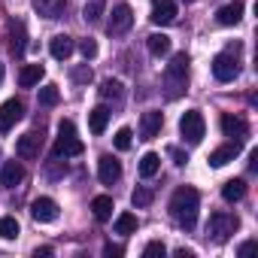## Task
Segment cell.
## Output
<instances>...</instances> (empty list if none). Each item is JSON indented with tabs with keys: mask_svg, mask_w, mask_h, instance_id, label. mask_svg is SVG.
I'll list each match as a JSON object with an SVG mask.
<instances>
[{
	"mask_svg": "<svg viewBox=\"0 0 258 258\" xmlns=\"http://www.w3.org/2000/svg\"><path fill=\"white\" fill-rule=\"evenodd\" d=\"M109 109L106 106H94L91 112H88V127H91V134H103L106 131V124H109Z\"/></svg>",
	"mask_w": 258,
	"mask_h": 258,
	"instance_id": "cell-18",
	"label": "cell"
},
{
	"mask_svg": "<svg viewBox=\"0 0 258 258\" xmlns=\"http://www.w3.org/2000/svg\"><path fill=\"white\" fill-rule=\"evenodd\" d=\"M161 124H164L161 112H155V109L143 112V118H140V140H155L161 134Z\"/></svg>",
	"mask_w": 258,
	"mask_h": 258,
	"instance_id": "cell-9",
	"label": "cell"
},
{
	"mask_svg": "<svg viewBox=\"0 0 258 258\" xmlns=\"http://www.w3.org/2000/svg\"><path fill=\"white\" fill-rule=\"evenodd\" d=\"M213 76L219 79V82H234L237 76H240V64H237V58L234 55H216L213 58Z\"/></svg>",
	"mask_w": 258,
	"mask_h": 258,
	"instance_id": "cell-6",
	"label": "cell"
},
{
	"mask_svg": "<svg viewBox=\"0 0 258 258\" xmlns=\"http://www.w3.org/2000/svg\"><path fill=\"white\" fill-rule=\"evenodd\" d=\"M155 25H173L176 22V4L173 0H152V16Z\"/></svg>",
	"mask_w": 258,
	"mask_h": 258,
	"instance_id": "cell-11",
	"label": "cell"
},
{
	"mask_svg": "<svg viewBox=\"0 0 258 258\" xmlns=\"http://www.w3.org/2000/svg\"><path fill=\"white\" fill-rule=\"evenodd\" d=\"M73 79L76 82H91V70L88 67H79V70H73Z\"/></svg>",
	"mask_w": 258,
	"mask_h": 258,
	"instance_id": "cell-36",
	"label": "cell"
},
{
	"mask_svg": "<svg viewBox=\"0 0 258 258\" xmlns=\"http://www.w3.org/2000/svg\"><path fill=\"white\" fill-rule=\"evenodd\" d=\"M0 237H4V240H16V237H19V222H16V216H4V219H0Z\"/></svg>",
	"mask_w": 258,
	"mask_h": 258,
	"instance_id": "cell-29",
	"label": "cell"
},
{
	"mask_svg": "<svg viewBox=\"0 0 258 258\" xmlns=\"http://www.w3.org/2000/svg\"><path fill=\"white\" fill-rule=\"evenodd\" d=\"M176 258H195V252L191 249H176Z\"/></svg>",
	"mask_w": 258,
	"mask_h": 258,
	"instance_id": "cell-41",
	"label": "cell"
},
{
	"mask_svg": "<svg viewBox=\"0 0 258 258\" xmlns=\"http://www.w3.org/2000/svg\"><path fill=\"white\" fill-rule=\"evenodd\" d=\"M34 255H37V258H49V255H52V246H40Z\"/></svg>",
	"mask_w": 258,
	"mask_h": 258,
	"instance_id": "cell-40",
	"label": "cell"
},
{
	"mask_svg": "<svg viewBox=\"0 0 258 258\" xmlns=\"http://www.w3.org/2000/svg\"><path fill=\"white\" fill-rule=\"evenodd\" d=\"M222 131H225V137H231L234 143H240L249 134V127H246V121L240 115H222Z\"/></svg>",
	"mask_w": 258,
	"mask_h": 258,
	"instance_id": "cell-14",
	"label": "cell"
},
{
	"mask_svg": "<svg viewBox=\"0 0 258 258\" xmlns=\"http://www.w3.org/2000/svg\"><path fill=\"white\" fill-rule=\"evenodd\" d=\"M185 4H195V0H185Z\"/></svg>",
	"mask_w": 258,
	"mask_h": 258,
	"instance_id": "cell-43",
	"label": "cell"
},
{
	"mask_svg": "<svg viewBox=\"0 0 258 258\" xmlns=\"http://www.w3.org/2000/svg\"><path fill=\"white\" fill-rule=\"evenodd\" d=\"M85 152V146H82V140L76 137V127H73V121L70 118H64L61 124H58V143H55V155L58 158H76V155H82Z\"/></svg>",
	"mask_w": 258,
	"mask_h": 258,
	"instance_id": "cell-3",
	"label": "cell"
},
{
	"mask_svg": "<svg viewBox=\"0 0 258 258\" xmlns=\"http://www.w3.org/2000/svg\"><path fill=\"white\" fill-rule=\"evenodd\" d=\"M103 255H109V258H112V255H121V246H112V243H106V246H103Z\"/></svg>",
	"mask_w": 258,
	"mask_h": 258,
	"instance_id": "cell-38",
	"label": "cell"
},
{
	"mask_svg": "<svg viewBox=\"0 0 258 258\" xmlns=\"http://www.w3.org/2000/svg\"><path fill=\"white\" fill-rule=\"evenodd\" d=\"M255 249V240H246V243H240V249H237V255H249Z\"/></svg>",
	"mask_w": 258,
	"mask_h": 258,
	"instance_id": "cell-37",
	"label": "cell"
},
{
	"mask_svg": "<svg viewBox=\"0 0 258 258\" xmlns=\"http://www.w3.org/2000/svg\"><path fill=\"white\" fill-rule=\"evenodd\" d=\"M240 152V143H231V146H219L216 152H210V164L213 167H225L228 161H234V155Z\"/></svg>",
	"mask_w": 258,
	"mask_h": 258,
	"instance_id": "cell-21",
	"label": "cell"
},
{
	"mask_svg": "<svg viewBox=\"0 0 258 258\" xmlns=\"http://www.w3.org/2000/svg\"><path fill=\"white\" fill-rule=\"evenodd\" d=\"M31 216H34L37 222H55V219H58V204H55L52 198H37V201L31 204Z\"/></svg>",
	"mask_w": 258,
	"mask_h": 258,
	"instance_id": "cell-13",
	"label": "cell"
},
{
	"mask_svg": "<svg viewBox=\"0 0 258 258\" xmlns=\"http://www.w3.org/2000/svg\"><path fill=\"white\" fill-rule=\"evenodd\" d=\"M0 82H4V64H0Z\"/></svg>",
	"mask_w": 258,
	"mask_h": 258,
	"instance_id": "cell-42",
	"label": "cell"
},
{
	"mask_svg": "<svg viewBox=\"0 0 258 258\" xmlns=\"http://www.w3.org/2000/svg\"><path fill=\"white\" fill-rule=\"evenodd\" d=\"M13 52H16V55L25 52V25H22V22L13 25Z\"/></svg>",
	"mask_w": 258,
	"mask_h": 258,
	"instance_id": "cell-31",
	"label": "cell"
},
{
	"mask_svg": "<svg viewBox=\"0 0 258 258\" xmlns=\"http://www.w3.org/2000/svg\"><path fill=\"white\" fill-rule=\"evenodd\" d=\"M58 100H61L58 85H43V88H40V103H43V106H55Z\"/></svg>",
	"mask_w": 258,
	"mask_h": 258,
	"instance_id": "cell-30",
	"label": "cell"
},
{
	"mask_svg": "<svg viewBox=\"0 0 258 258\" xmlns=\"http://www.w3.org/2000/svg\"><path fill=\"white\" fill-rule=\"evenodd\" d=\"M79 52H82V55H85V61H88V58H94V55H97V43L88 37V40H82V43H79Z\"/></svg>",
	"mask_w": 258,
	"mask_h": 258,
	"instance_id": "cell-35",
	"label": "cell"
},
{
	"mask_svg": "<svg viewBox=\"0 0 258 258\" xmlns=\"http://www.w3.org/2000/svg\"><path fill=\"white\" fill-rule=\"evenodd\" d=\"M22 179H25V167H22L19 161H7L4 170H0V182H4L7 188H16Z\"/></svg>",
	"mask_w": 258,
	"mask_h": 258,
	"instance_id": "cell-16",
	"label": "cell"
},
{
	"mask_svg": "<svg viewBox=\"0 0 258 258\" xmlns=\"http://www.w3.org/2000/svg\"><path fill=\"white\" fill-rule=\"evenodd\" d=\"M243 195H246V182H243V179H228V182L222 185V198H225L228 204L240 201Z\"/></svg>",
	"mask_w": 258,
	"mask_h": 258,
	"instance_id": "cell-23",
	"label": "cell"
},
{
	"mask_svg": "<svg viewBox=\"0 0 258 258\" xmlns=\"http://www.w3.org/2000/svg\"><path fill=\"white\" fill-rule=\"evenodd\" d=\"M216 19H219V25H225V28H231V25H237L240 19H243V4H228V7H222L219 13H216Z\"/></svg>",
	"mask_w": 258,
	"mask_h": 258,
	"instance_id": "cell-19",
	"label": "cell"
},
{
	"mask_svg": "<svg viewBox=\"0 0 258 258\" xmlns=\"http://www.w3.org/2000/svg\"><path fill=\"white\" fill-rule=\"evenodd\" d=\"M170 158H173L176 164H185V161H188V158H185V155H182L179 149H170Z\"/></svg>",
	"mask_w": 258,
	"mask_h": 258,
	"instance_id": "cell-39",
	"label": "cell"
},
{
	"mask_svg": "<svg viewBox=\"0 0 258 258\" xmlns=\"http://www.w3.org/2000/svg\"><path fill=\"white\" fill-rule=\"evenodd\" d=\"M64 0H34V10L40 13V16H46V19H58L61 13H64Z\"/></svg>",
	"mask_w": 258,
	"mask_h": 258,
	"instance_id": "cell-22",
	"label": "cell"
},
{
	"mask_svg": "<svg viewBox=\"0 0 258 258\" xmlns=\"http://www.w3.org/2000/svg\"><path fill=\"white\" fill-rule=\"evenodd\" d=\"M97 176H100L103 185H112V182H118V176H121V164H118L112 155H103V158L97 161Z\"/></svg>",
	"mask_w": 258,
	"mask_h": 258,
	"instance_id": "cell-12",
	"label": "cell"
},
{
	"mask_svg": "<svg viewBox=\"0 0 258 258\" xmlns=\"http://www.w3.org/2000/svg\"><path fill=\"white\" fill-rule=\"evenodd\" d=\"M112 198L109 195H97L94 201H91V213H94V219L97 222H106V219H112Z\"/></svg>",
	"mask_w": 258,
	"mask_h": 258,
	"instance_id": "cell-20",
	"label": "cell"
},
{
	"mask_svg": "<svg viewBox=\"0 0 258 258\" xmlns=\"http://www.w3.org/2000/svg\"><path fill=\"white\" fill-rule=\"evenodd\" d=\"M40 149H43V134H37V131H28V134L19 137V143H16L19 158H40Z\"/></svg>",
	"mask_w": 258,
	"mask_h": 258,
	"instance_id": "cell-8",
	"label": "cell"
},
{
	"mask_svg": "<svg viewBox=\"0 0 258 258\" xmlns=\"http://www.w3.org/2000/svg\"><path fill=\"white\" fill-rule=\"evenodd\" d=\"M131 127H121V131L115 134V149H131Z\"/></svg>",
	"mask_w": 258,
	"mask_h": 258,
	"instance_id": "cell-34",
	"label": "cell"
},
{
	"mask_svg": "<svg viewBox=\"0 0 258 258\" xmlns=\"http://www.w3.org/2000/svg\"><path fill=\"white\" fill-rule=\"evenodd\" d=\"M146 46H149V52H152V55H158V58H161V55H167V52H170V37H167V34H152V37L146 40Z\"/></svg>",
	"mask_w": 258,
	"mask_h": 258,
	"instance_id": "cell-26",
	"label": "cell"
},
{
	"mask_svg": "<svg viewBox=\"0 0 258 258\" xmlns=\"http://www.w3.org/2000/svg\"><path fill=\"white\" fill-rule=\"evenodd\" d=\"M152 198H155V195H152L149 188H137V191L131 195V201H134V207H149V204H152Z\"/></svg>",
	"mask_w": 258,
	"mask_h": 258,
	"instance_id": "cell-32",
	"label": "cell"
},
{
	"mask_svg": "<svg viewBox=\"0 0 258 258\" xmlns=\"http://www.w3.org/2000/svg\"><path fill=\"white\" fill-rule=\"evenodd\" d=\"M179 134H182V140H188L191 146L204 140V134H207V121H204V115H201L198 109H188V112L179 118Z\"/></svg>",
	"mask_w": 258,
	"mask_h": 258,
	"instance_id": "cell-5",
	"label": "cell"
},
{
	"mask_svg": "<svg viewBox=\"0 0 258 258\" xmlns=\"http://www.w3.org/2000/svg\"><path fill=\"white\" fill-rule=\"evenodd\" d=\"M103 10H106V0H88L85 10H82V16H85V22H97L103 16Z\"/></svg>",
	"mask_w": 258,
	"mask_h": 258,
	"instance_id": "cell-28",
	"label": "cell"
},
{
	"mask_svg": "<svg viewBox=\"0 0 258 258\" xmlns=\"http://www.w3.org/2000/svg\"><path fill=\"white\" fill-rule=\"evenodd\" d=\"M73 49H76V43H73L67 34H58V37H52V43H49V52H52V58H58V61H67V58L73 55Z\"/></svg>",
	"mask_w": 258,
	"mask_h": 258,
	"instance_id": "cell-15",
	"label": "cell"
},
{
	"mask_svg": "<svg viewBox=\"0 0 258 258\" xmlns=\"http://www.w3.org/2000/svg\"><path fill=\"white\" fill-rule=\"evenodd\" d=\"M22 115H25V103H22V100H16V97H13V100H7L4 106H0V131H10V127H13Z\"/></svg>",
	"mask_w": 258,
	"mask_h": 258,
	"instance_id": "cell-10",
	"label": "cell"
},
{
	"mask_svg": "<svg viewBox=\"0 0 258 258\" xmlns=\"http://www.w3.org/2000/svg\"><path fill=\"white\" fill-rule=\"evenodd\" d=\"M158 167H161V155H155V152H146V155L140 158V176L152 179V176L158 173Z\"/></svg>",
	"mask_w": 258,
	"mask_h": 258,
	"instance_id": "cell-24",
	"label": "cell"
},
{
	"mask_svg": "<svg viewBox=\"0 0 258 258\" xmlns=\"http://www.w3.org/2000/svg\"><path fill=\"white\" fill-rule=\"evenodd\" d=\"M137 216L134 213H118L115 216V234H134L137 231Z\"/></svg>",
	"mask_w": 258,
	"mask_h": 258,
	"instance_id": "cell-25",
	"label": "cell"
},
{
	"mask_svg": "<svg viewBox=\"0 0 258 258\" xmlns=\"http://www.w3.org/2000/svg\"><path fill=\"white\" fill-rule=\"evenodd\" d=\"M185 88H188V55L176 52L164 70V94H167V100H176L185 94Z\"/></svg>",
	"mask_w": 258,
	"mask_h": 258,
	"instance_id": "cell-2",
	"label": "cell"
},
{
	"mask_svg": "<svg viewBox=\"0 0 258 258\" xmlns=\"http://www.w3.org/2000/svg\"><path fill=\"white\" fill-rule=\"evenodd\" d=\"M43 73H46L43 64H25L22 73H19V85H22V88H34V85H40Z\"/></svg>",
	"mask_w": 258,
	"mask_h": 258,
	"instance_id": "cell-17",
	"label": "cell"
},
{
	"mask_svg": "<svg viewBox=\"0 0 258 258\" xmlns=\"http://www.w3.org/2000/svg\"><path fill=\"white\" fill-rule=\"evenodd\" d=\"M121 94H124V85H121L118 79H106V82L100 85V97H103V100H121Z\"/></svg>",
	"mask_w": 258,
	"mask_h": 258,
	"instance_id": "cell-27",
	"label": "cell"
},
{
	"mask_svg": "<svg viewBox=\"0 0 258 258\" xmlns=\"http://www.w3.org/2000/svg\"><path fill=\"white\" fill-rule=\"evenodd\" d=\"M198 207H201V198H198V191H195L191 185L176 188L173 198H170V216H173L176 225L185 228V231L195 228V222H198Z\"/></svg>",
	"mask_w": 258,
	"mask_h": 258,
	"instance_id": "cell-1",
	"label": "cell"
},
{
	"mask_svg": "<svg viewBox=\"0 0 258 258\" xmlns=\"http://www.w3.org/2000/svg\"><path fill=\"white\" fill-rule=\"evenodd\" d=\"M131 25H134V10L127 7V4H115L106 31L109 34H124V31H131Z\"/></svg>",
	"mask_w": 258,
	"mask_h": 258,
	"instance_id": "cell-7",
	"label": "cell"
},
{
	"mask_svg": "<svg viewBox=\"0 0 258 258\" xmlns=\"http://www.w3.org/2000/svg\"><path fill=\"white\" fill-rule=\"evenodd\" d=\"M237 228H240V219L234 213H213L210 222H207V234L216 243H225L231 234H237Z\"/></svg>",
	"mask_w": 258,
	"mask_h": 258,
	"instance_id": "cell-4",
	"label": "cell"
},
{
	"mask_svg": "<svg viewBox=\"0 0 258 258\" xmlns=\"http://www.w3.org/2000/svg\"><path fill=\"white\" fill-rule=\"evenodd\" d=\"M164 252H167V246H164L161 240H152V243H146V249H143L146 258H158V255L164 258Z\"/></svg>",
	"mask_w": 258,
	"mask_h": 258,
	"instance_id": "cell-33",
	"label": "cell"
}]
</instances>
